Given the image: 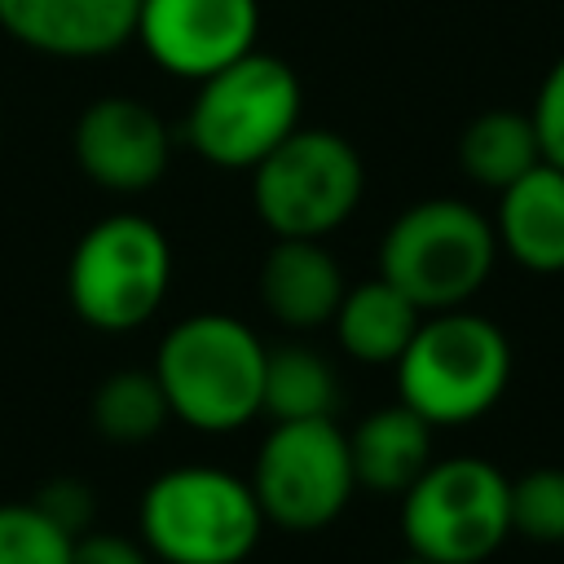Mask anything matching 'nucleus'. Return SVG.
I'll use <instances>...</instances> for the list:
<instances>
[{"mask_svg":"<svg viewBox=\"0 0 564 564\" xmlns=\"http://www.w3.org/2000/svg\"><path fill=\"white\" fill-rule=\"evenodd\" d=\"M70 564H150L145 542L119 533H79L70 546Z\"/></svg>","mask_w":564,"mask_h":564,"instance_id":"nucleus-24","label":"nucleus"},{"mask_svg":"<svg viewBox=\"0 0 564 564\" xmlns=\"http://www.w3.org/2000/svg\"><path fill=\"white\" fill-rule=\"evenodd\" d=\"M256 31V0H141L132 40H141L163 70L181 79H207L251 53Z\"/></svg>","mask_w":564,"mask_h":564,"instance_id":"nucleus-10","label":"nucleus"},{"mask_svg":"<svg viewBox=\"0 0 564 564\" xmlns=\"http://www.w3.org/2000/svg\"><path fill=\"white\" fill-rule=\"evenodd\" d=\"M401 564H432V560H419V555H410V560H401Z\"/></svg>","mask_w":564,"mask_h":564,"instance_id":"nucleus-25","label":"nucleus"},{"mask_svg":"<svg viewBox=\"0 0 564 564\" xmlns=\"http://www.w3.org/2000/svg\"><path fill=\"white\" fill-rule=\"evenodd\" d=\"M75 163L101 189L137 194L150 189L167 172V123L137 97H101L93 101L70 137Z\"/></svg>","mask_w":564,"mask_h":564,"instance_id":"nucleus-11","label":"nucleus"},{"mask_svg":"<svg viewBox=\"0 0 564 564\" xmlns=\"http://www.w3.org/2000/svg\"><path fill=\"white\" fill-rule=\"evenodd\" d=\"M529 119H533L542 159L555 163V167L564 172V57L546 70V79H542V88H538V101H533Z\"/></svg>","mask_w":564,"mask_h":564,"instance_id":"nucleus-22","label":"nucleus"},{"mask_svg":"<svg viewBox=\"0 0 564 564\" xmlns=\"http://www.w3.org/2000/svg\"><path fill=\"white\" fill-rule=\"evenodd\" d=\"M167 397L154 370H115L93 397V423L115 445H141L167 423Z\"/></svg>","mask_w":564,"mask_h":564,"instance_id":"nucleus-19","label":"nucleus"},{"mask_svg":"<svg viewBox=\"0 0 564 564\" xmlns=\"http://www.w3.org/2000/svg\"><path fill=\"white\" fill-rule=\"evenodd\" d=\"M300 79L273 53H242L225 70L198 79V93L185 115L189 145L212 167L251 172L282 137L300 128Z\"/></svg>","mask_w":564,"mask_h":564,"instance_id":"nucleus-5","label":"nucleus"},{"mask_svg":"<svg viewBox=\"0 0 564 564\" xmlns=\"http://www.w3.org/2000/svg\"><path fill=\"white\" fill-rule=\"evenodd\" d=\"M330 322H335L348 357L383 366V361H397L405 352L410 335L419 330V308L388 278H375V282L344 291Z\"/></svg>","mask_w":564,"mask_h":564,"instance_id":"nucleus-16","label":"nucleus"},{"mask_svg":"<svg viewBox=\"0 0 564 564\" xmlns=\"http://www.w3.org/2000/svg\"><path fill=\"white\" fill-rule=\"evenodd\" d=\"M35 507H44L70 538H79V533H88V520H93V489H84L79 480L62 476V480H53V485L40 489Z\"/></svg>","mask_w":564,"mask_h":564,"instance_id":"nucleus-23","label":"nucleus"},{"mask_svg":"<svg viewBox=\"0 0 564 564\" xmlns=\"http://www.w3.org/2000/svg\"><path fill=\"white\" fill-rule=\"evenodd\" d=\"M348 458L357 485L375 494H405L432 463V423L405 401L375 410L348 436Z\"/></svg>","mask_w":564,"mask_h":564,"instance_id":"nucleus-15","label":"nucleus"},{"mask_svg":"<svg viewBox=\"0 0 564 564\" xmlns=\"http://www.w3.org/2000/svg\"><path fill=\"white\" fill-rule=\"evenodd\" d=\"M75 538L35 502H0V564H70Z\"/></svg>","mask_w":564,"mask_h":564,"instance_id":"nucleus-20","label":"nucleus"},{"mask_svg":"<svg viewBox=\"0 0 564 564\" xmlns=\"http://www.w3.org/2000/svg\"><path fill=\"white\" fill-rule=\"evenodd\" d=\"M498 194V247L529 273H564V172L542 159Z\"/></svg>","mask_w":564,"mask_h":564,"instance_id":"nucleus-13","label":"nucleus"},{"mask_svg":"<svg viewBox=\"0 0 564 564\" xmlns=\"http://www.w3.org/2000/svg\"><path fill=\"white\" fill-rule=\"evenodd\" d=\"M498 260L494 225L458 198H427L401 212L379 247V278H388L419 313L463 308Z\"/></svg>","mask_w":564,"mask_h":564,"instance_id":"nucleus-3","label":"nucleus"},{"mask_svg":"<svg viewBox=\"0 0 564 564\" xmlns=\"http://www.w3.org/2000/svg\"><path fill=\"white\" fill-rule=\"evenodd\" d=\"M154 379L181 423L234 432L260 414L264 344L229 313H194L163 335Z\"/></svg>","mask_w":564,"mask_h":564,"instance_id":"nucleus-1","label":"nucleus"},{"mask_svg":"<svg viewBox=\"0 0 564 564\" xmlns=\"http://www.w3.org/2000/svg\"><path fill=\"white\" fill-rule=\"evenodd\" d=\"M339 401V383L326 366L322 352L304 344H286L264 352V388H260V410L273 414V423L291 419H330Z\"/></svg>","mask_w":564,"mask_h":564,"instance_id":"nucleus-18","label":"nucleus"},{"mask_svg":"<svg viewBox=\"0 0 564 564\" xmlns=\"http://www.w3.org/2000/svg\"><path fill=\"white\" fill-rule=\"evenodd\" d=\"M260 524L251 480L225 467H172L141 498V542L167 564H242L260 542Z\"/></svg>","mask_w":564,"mask_h":564,"instance_id":"nucleus-4","label":"nucleus"},{"mask_svg":"<svg viewBox=\"0 0 564 564\" xmlns=\"http://www.w3.org/2000/svg\"><path fill=\"white\" fill-rule=\"evenodd\" d=\"M172 282V247L150 216L115 212L97 220L70 251V308L97 330H132L150 322Z\"/></svg>","mask_w":564,"mask_h":564,"instance_id":"nucleus-6","label":"nucleus"},{"mask_svg":"<svg viewBox=\"0 0 564 564\" xmlns=\"http://www.w3.org/2000/svg\"><path fill=\"white\" fill-rule=\"evenodd\" d=\"M401 498L405 546L432 564H480L511 533V480L471 454L427 463Z\"/></svg>","mask_w":564,"mask_h":564,"instance_id":"nucleus-7","label":"nucleus"},{"mask_svg":"<svg viewBox=\"0 0 564 564\" xmlns=\"http://www.w3.org/2000/svg\"><path fill=\"white\" fill-rule=\"evenodd\" d=\"M141 0H0V26L48 57H106L137 35Z\"/></svg>","mask_w":564,"mask_h":564,"instance_id":"nucleus-12","label":"nucleus"},{"mask_svg":"<svg viewBox=\"0 0 564 564\" xmlns=\"http://www.w3.org/2000/svg\"><path fill=\"white\" fill-rule=\"evenodd\" d=\"M352 489L357 476L348 458V436L335 427V419L273 423L251 476V494L264 520L300 533L322 529L344 511Z\"/></svg>","mask_w":564,"mask_h":564,"instance_id":"nucleus-9","label":"nucleus"},{"mask_svg":"<svg viewBox=\"0 0 564 564\" xmlns=\"http://www.w3.org/2000/svg\"><path fill=\"white\" fill-rule=\"evenodd\" d=\"M458 163L476 185L507 189L529 167L542 163V145L533 119L520 110H485L458 137Z\"/></svg>","mask_w":564,"mask_h":564,"instance_id":"nucleus-17","label":"nucleus"},{"mask_svg":"<svg viewBox=\"0 0 564 564\" xmlns=\"http://www.w3.org/2000/svg\"><path fill=\"white\" fill-rule=\"evenodd\" d=\"M361 189V154L326 128H295L251 167L256 212L273 238H326L352 216Z\"/></svg>","mask_w":564,"mask_h":564,"instance_id":"nucleus-8","label":"nucleus"},{"mask_svg":"<svg viewBox=\"0 0 564 564\" xmlns=\"http://www.w3.org/2000/svg\"><path fill=\"white\" fill-rule=\"evenodd\" d=\"M511 529L533 542H564V467H533L511 480Z\"/></svg>","mask_w":564,"mask_h":564,"instance_id":"nucleus-21","label":"nucleus"},{"mask_svg":"<svg viewBox=\"0 0 564 564\" xmlns=\"http://www.w3.org/2000/svg\"><path fill=\"white\" fill-rule=\"evenodd\" d=\"M397 366L401 401L432 427H458L480 419L511 379L507 335L467 308H441L410 335Z\"/></svg>","mask_w":564,"mask_h":564,"instance_id":"nucleus-2","label":"nucleus"},{"mask_svg":"<svg viewBox=\"0 0 564 564\" xmlns=\"http://www.w3.org/2000/svg\"><path fill=\"white\" fill-rule=\"evenodd\" d=\"M260 300L282 326L308 330L335 317L344 300V273L322 238H278L260 269Z\"/></svg>","mask_w":564,"mask_h":564,"instance_id":"nucleus-14","label":"nucleus"}]
</instances>
